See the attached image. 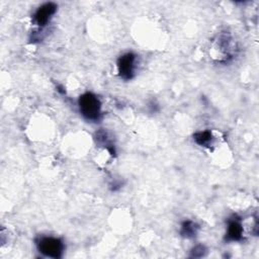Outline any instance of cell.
Returning <instances> with one entry per match:
<instances>
[{
    "label": "cell",
    "instance_id": "6",
    "mask_svg": "<svg viewBox=\"0 0 259 259\" xmlns=\"http://www.w3.org/2000/svg\"><path fill=\"white\" fill-rule=\"evenodd\" d=\"M197 231H198V226L194 222H192V221H185L181 225L180 234L183 237L192 238V237H194L196 235Z\"/></svg>",
    "mask_w": 259,
    "mask_h": 259
},
{
    "label": "cell",
    "instance_id": "1",
    "mask_svg": "<svg viewBox=\"0 0 259 259\" xmlns=\"http://www.w3.org/2000/svg\"><path fill=\"white\" fill-rule=\"evenodd\" d=\"M81 114L90 121H97L101 117V102L96 95L91 92L82 94L78 99Z\"/></svg>",
    "mask_w": 259,
    "mask_h": 259
},
{
    "label": "cell",
    "instance_id": "5",
    "mask_svg": "<svg viewBox=\"0 0 259 259\" xmlns=\"http://www.w3.org/2000/svg\"><path fill=\"white\" fill-rule=\"evenodd\" d=\"M243 237V226L239 219H231L228 222L226 239L228 241H240Z\"/></svg>",
    "mask_w": 259,
    "mask_h": 259
},
{
    "label": "cell",
    "instance_id": "8",
    "mask_svg": "<svg viewBox=\"0 0 259 259\" xmlns=\"http://www.w3.org/2000/svg\"><path fill=\"white\" fill-rule=\"evenodd\" d=\"M204 252H205V249H204V247L203 246H201V245H198V246H196L193 250H192V255L191 256H195V254L196 253H198L197 254V257H201V256H203L204 255Z\"/></svg>",
    "mask_w": 259,
    "mask_h": 259
},
{
    "label": "cell",
    "instance_id": "3",
    "mask_svg": "<svg viewBox=\"0 0 259 259\" xmlns=\"http://www.w3.org/2000/svg\"><path fill=\"white\" fill-rule=\"evenodd\" d=\"M137 56L134 53H126L117 60L118 75L123 80H131L136 73Z\"/></svg>",
    "mask_w": 259,
    "mask_h": 259
},
{
    "label": "cell",
    "instance_id": "4",
    "mask_svg": "<svg viewBox=\"0 0 259 259\" xmlns=\"http://www.w3.org/2000/svg\"><path fill=\"white\" fill-rule=\"evenodd\" d=\"M58 6L53 2H48L39 6L33 14V22L39 27L45 26L56 13Z\"/></svg>",
    "mask_w": 259,
    "mask_h": 259
},
{
    "label": "cell",
    "instance_id": "7",
    "mask_svg": "<svg viewBox=\"0 0 259 259\" xmlns=\"http://www.w3.org/2000/svg\"><path fill=\"white\" fill-rule=\"evenodd\" d=\"M193 140L199 146L209 147V145L211 144V141H212V136L209 131L197 132L193 135Z\"/></svg>",
    "mask_w": 259,
    "mask_h": 259
},
{
    "label": "cell",
    "instance_id": "2",
    "mask_svg": "<svg viewBox=\"0 0 259 259\" xmlns=\"http://www.w3.org/2000/svg\"><path fill=\"white\" fill-rule=\"evenodd\" d=\"M38 251L47 257L60 258L64 251V243L55 237H40L36 240Z\"/></svg>",
    "mask_w": 259,
    "mask_h": 259
}]
</instances>
